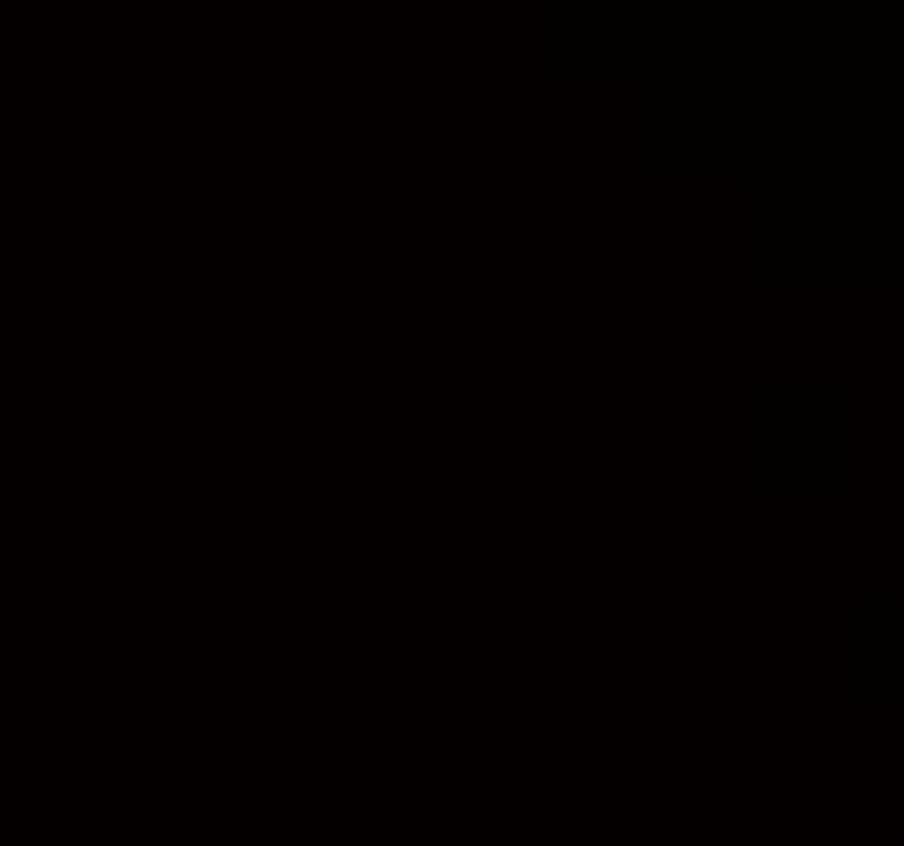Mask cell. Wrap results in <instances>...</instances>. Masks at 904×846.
I'll use <instances>...</instances> for the list:
<instances>
[]
</instances>
